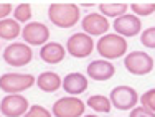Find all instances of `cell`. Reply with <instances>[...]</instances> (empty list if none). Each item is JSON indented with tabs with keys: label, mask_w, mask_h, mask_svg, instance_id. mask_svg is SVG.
<instances>
[{
	"label": "cell",
	"mask_w": 155,
	"mask_h": 117,
	"mask_svg": "<svg viewBox=\"0 0 155 117\" xmlns=\"http://www.w3.org/2000/svg\"><path fill=\"white\" fill-rule=\"evenodd\" d=\"M40 58L46 64H60L66 58V48L58 41H48L40 50Z\"/></svg>",
	"instance_id": "15"
},
{
	"label": "cell",
	"mask_w": 155,
	"mask_h": 117,
	"mask_svg": "<svg viewBox=\"0 0 155 117\" xmlns=\"http://www.w3.org/2000/svg\"><path fill=\"white\" fill-rule=\"evenodd\" d=\"M3 61L13 68H23L31 63L33 60V50L27 43H10L2 54Z\"/></svg>",
	"instance_id": "4"
},
{
	"label": "cell",
	"mask_w": 155,
	"mask_h": 117,
	"mask_svg": "<svg viewBox=\"0 0 155 117\" xmlns=\"http://www.w3.org/2000/svg\"><path fill=\"white\" fill-rule=\"evenodd\" d=\"M20 35H21V27H20L18 21H15L13 18L0 20V40L13 41V40Z\"/></svg>",
	"instance_id": "17"
},
{
	"label": "cell",
	"mask_w": 155,
	"mask_h": 117,
	"mask_svg": "<svg viewBox=\"0 0 155 117\" xmlns=\"http://www.w3.org/2000/svg\"><path fill=\"white\" fill-rule=\"evenodd\" d=\"M28 109V99L20 94H8L0 101V112L5 117H23Z\"/></svg>",
	"instance_id": "10"
},
{
	"label": "cell",
	"mask_w": 155,
	"mask_h": 117,
	"mask_svg": "<svg viewBox=\"0 0 155 117\" xmlns=\"http://www.w3.org/2000/svg\"><path fill=\"white\" fill-rule=\"evenodd\" d=\"M63 79L60 78V74L54 71H45L36 78V86H38L40 91L43 93H56L61 87Z\"/></svg>",
	"instance_id": "16"
},
{
	"label": "cell",
	"mask_w": 155,
	"mask_h": 117,
	"mask_svg": "<svg viewBox=\"0 0 155 117\" xmlns=\"http://www.w3.org/2000/svg\"><path fill=\"white\" fill-rule=\"evenodd\" d=\"M48 18L54 27L68 30L81 20V7L78 3H51L48 7Z\"/></svg>",
	"instance_id": "1"
},
{
	"label": "cell",
	"mask_w": 155,
	"mask_h": 117,
	"mask_svg": "<svg viewBox=\"0 0 155 117\" xmlns=\"http://www.w3.org/2000/svg\"><path fill=\"white\" fill-rule=\"evenodd\" d=\"M86 73L94 81H107L116 74V66L107 60H94L87 64Z\"/></svg>",
	"instance_id": "13"
},
{
	"label": "cell",
	"mask_w": 155,
	"mask_h": 117,
	"mask_svg": "<svg viewBox=\"0 0 155 117\" xmlns=\"http://www.w3.org/2000/svg\"><path fill=\"white\" fill-rule=\"evenodd\" d=\"M0 48H2V45H0Z\"/></svg>",
	"instance_id": "29"
},
{
	"label": "cell",
	"mask_w": 155,
	"mask_h": 117,
	"mask_svg": "<svg viewBox=\"0 0 155 117\" xmlns=\"http://www.w3.org/2000/svg\"><path fill=\"white\" fill-rule=\"evenodd\" d=\"M86 104L76 96H64L54 101L51 107V115L54 117H83Z\"/></svg>",
	"instance_id": "6"
},
{
	"label": "cell",
	"mask_w": 155,
	"mask_h": 117,
	"mask_svg": "<svg viewBox=\"0 0 155 117\" xmlns=\"http://www.w3.org/2000/svg\"><path fill=\"white\" fill-rule=\"evenodd\" d=\"M124 66L134 76H145L153 69V58L145 51H132L124 58Z\"/></svg>",
	"instance_id": "7"
},
{
	"label": "cell",
	"mask_w": 155,
	"mask_h": 117,
	"mask_svg": "<svg viewBox=\"0 0 155 117\" xmlns=\"http://www.w3.org/2000/svg\"><path fill=\"white\" fill-rule=\"evenodd\" d=\"M64 48H66V53H68L69 56L78 58V60H83V58H87V56L93 54L94 40H93V36L83 33V31H79V33H73L68 38Z\"/></svg>",
	"instance_id": "5"
},
{
	"label": "cell",
	"mask_w": 155,
	"mask_h": 117,
	"mask_svg": "<svg viewBox=\"0 0 155 117\" xmlns=\"http://www.w3.org/2000/svg\"><path fill=\"white\" fill-rule=\"evenodd\" d=\"M127 46H129L127 40L116 33H106L96 43V50H97L99 56H102V60H107V61L125 56Z\"/></svg>",
	"instance_id": "2"
},
{
	"label": "cell",
	"mask_w": 155,
	"mask_h": 117,
	"mask_svg": "<svg viewBox=\"0 0 155 117\" xmlns=\"http://www.w3.org/2000/svg\"><path fill=\"white\" fill-rule=\"evenodd\" d=\"M23 117H53V115H51V112L46 107H43L40 104H33L30 106V109L27 111V114Z\"/></svg>",
	"instance_id": "24"
},
{
	"label": "cell",
	"mask_w": 155,
	"mask_h": 117,
	"mask_svg": "<svg viewBox=\"0 0 155 117\" xmlns=\"http://www.w3.org/2000/svg\"><path fill=\"white\" fill-rule=\"evenodd\" d=\"M94 3H91V2H84V3H81V7H93Z\"/></svg>",
	"instance_id": "27"
},
{
	"label": "cell",
	"mask_w": 155,
	"mask_h": 117,
	"mask_svg": "<svg viewBox=\"0 0 155 117\" xmlns=\"http://www.w3.org/2000/svg\"><path fill=\"white\" fill-rule=\"evenodd\" d=\"M129 117H155V112L149 111L145 107H134L130 111V115Z\"/></svg>",
	"instance_id": "25"
},
{
	"label": "cell",
	"mask_w": 155,
	"mask_h": 117,
	"mask_svg": "<svg viewBox=\"0 0 155 117\" xmlns=\"http://www.w3.org/2000/svg\"><path fill=\"white\" fill-rule=\"evenodd\" d=\"M87 86H89L87 78L84 74H81V73H69V74L64 76V79H63V83H61V87L66 91V94L76 96V97L79 96V94L86 93Z\"/></svg>",
	"instance_id": "14"
},
{
	"label": "cell",
	"mask_w": 155,
	"mask_h": 117,
	"mask_svg": "<svg viewBox=\"0 0 155 117\" xmlns=\"http://www.w3.org/2000/svg\"><path fill=\"white\" fill-rule=\"evenodd\" d=\"M81 28H83V33H86L89 36H104L110 28V23L107 18L102 17L99 12H93L83 17Z\"/></svg>",
	"instance_id": "11"
},
{
	"label": "cell",
	"mask_w": 155,
	"mask_h": 117,
	"mask_svg": "<svg viewBox=\"0 0 155 117\" xmlns=\"http://www.w3.org/2000/svg\"><path fill=\"white\" fill-rule=\"evenodd\" d=\"M139 101L142 102V107H145V109H149V111L155 112V87L145 91V93L139 97Z\"/></svg>",
	"instance_id": "23"
},
{
	"label": "cell",
	"mask_w": 155,
	"mask_h": 117,
	"mask_svg": "<svg viewBox=\"0 0 155 117\" xmlns=\"http://www.w3.org/2000/svg\"><path fill=\"white\" fill-rule=\"evenodd\" d=\"M91 109H94V112H104V114H109L112 111V104H110L109 97L102 96V94H94V96H89V99L86 102Z\"/></svg>",
	"instance_id": "19"
},
{
	"label": "cell",
	"mask_w": 155,
	"mask_h": 117,
	"mask_svg": "<svg viewBox=\"0 0 155 117\" xmlns=\"http://www.w3.org/2000/svg\"><path fill=\"white\" fill-rule=\"evenodd\" d=\"M129 10V5L127 3H122V2H104V3H99V13H101L102 17H106V18H109V17H112L114 20L116 18H119V17H122L125 15V12Z\"/></svg>",
	"instance_id": "18"
},
{
	"label": "cell",
	"mask_w": 155,
	"mask_h": 117,
	"mask_svg": "<svg viewBox=\"0 0 155 117\" xmlns=\"http://www.w3.org/2000/svg\"><path fill=\"white\" fill-rule=\"evenodd\" d=\"M109 101L112 107L119 109V111H132L134 107H137L139 94L130 86H117L110 91Z\"/></svg>",
	"instance_id": "8"
},
{
	"label": "cell",
	"mask_w": 155,
	"mask_h": 117,
	"mask_svg": "<svg viewBox=\"0 0 155 117\" xmlns=\"http://www.w3.org/2000/svg\"><path fill=\"white\" fill-rule=\"evenodd\" d=\"M129 8L134 12L135 17H149L155 13V3L153 2H135L130 3Z\"/></svg>",
	"instance_id": "20"
},
{
	"label": "cell",
	"mask_w": 155,
	"mask_h": 117,
	"mask_svg": "<svg viewBox=\"0 0 155 117\" xmlns=\"http://www.w3.org/2000/svg\"><path fill=\"white\" fill-rule=\"evenodd\" d=\"M83 117H99V115H96V114H89V115H83Z\"/></svg>",
	"instance_id": "28"
},
{
	"label": "cell",
	"mask_w": 155,
	"mask_h": 117,
	"mask_svg": "<svg viewBox=\"0 0 155 117\" xmlns=\"http://www.w3.org/2000/svg\"><path fill=\"white\" fill-rule=\"evenodd\" d=\"M13 12V5L12 3H0V20L8 18V15Z\"/></svg>",
	"instance_id": "26"
},
{
	"label": "cell",
	"mask_w": 155,
	"mask_h": 117,
	"mask_svg": "<svg viewBox=\"0 0 155 117\" xmlns=\"http://www.w3.org/2000/svg\"><path fill=\"white\" fill-rule=\"evenodd\" d=\"M112 28L116 31V35H120L122 38H132V36H137L142 31V21L134 13L132 15L125 13V15L114 20Z\"/></svg>",
	"instance_id": "12"
},
{
	"label": "cell",
	"mask_w": 155,
	"mask_h": 117,
	"mask_svg": "<svg viewBox=\"0 0 155 117\" xmlns=\"http://www.w3.org/2000/svg\"><path fill=\"white\" fill-rule=\"evenodd\" d=\"M31 18V5L30 3H18L13 8V20L18 23H28Z\"/></svg>",
	"instance_id": "21"
},
{
	"label": "cell",
	"mask_w": 155,
	"mask_h": 117,
	"mask_svg": "<svg viewBox=\"0 0 155 117\" xmlns=\"http://www.w3.org/2000/svg\"><path fill=\"white\" fill-rule=\"evenodd\" d=\"M140 43L145 48L155 50V27H150L140 33Z\"/></svg>",
	"instance_id": "22"
},
{
	"label": "cell",
	"mask_w": 155,
	"mask_h": 117,
	"mask_svg": "<svg viewBox=\"0 0 155 117\" xmlns=\"http://www.w3.org/2000/svg\"><path fill=\"white\" fill-rule=\"evenodd\" d=\"M21 36L28 46H43L50 40V28L41 21H28L21 28Z\"/></svg>",
	"instance_id": "9"
},
{
	"label": "cell",
	"mask_w": 155,
	"mask_h": 117,
	"mask_svg": "<svg viewBox=\"0 0 155 117\" xmlns=\"http://www.w3.org/2000/svg\"><path fill=\"white\" fill-rule=\"evenodd\" d=\"M36 78L33 74L21 73H7L0 76V89L7 94H20L35 86Z\"/></svg>",
	"instance_id": "3"
}]
</instances>
